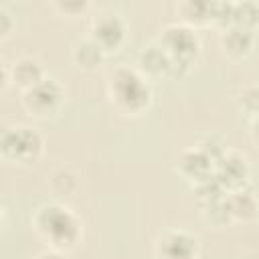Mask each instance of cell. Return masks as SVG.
<instances>
[{"label":"cell","mask_w":259,"mask_h":259,"mask_svg":"<svg viewBox=\"0 0 259 259\" xmlns=\"http://www.w3.org/2000/svg\"><path fill=\"white\" fill-rule=\"evenodd\" d=\"M34 259H67V257L63 255V251H55V249H49V251H42V253H38Z\"/></svg>","instance_id":"cell-19"},{"label":"cell","mask_w":259,"mask_h":259,"mask_svg":"<svg viewBox=\"0 0 259 259\" xmlns=\"http://www.w3.org/2000/svg\"><path fill=\"white\" fill-rule=\"evenodd\" d=\"M241 26L253 30L259 24V6L255 2H233L231 26Z\"/></svg>","instance_id":"cell-16"},{"label":"cell","mask_w":259,"mask_h":259,"mask_svg":"<svg viewBox=\"0 0 259 259\" xmlns=\"http://www.w3.org/2000/svg\"><path fill=\"white\" fill-rule=\"evenodd\" d=\"M253 130H251V136H253V140L259 144V115L257 117H253V125H251Z\"/></svg>","instance_id":"cell-21"},{"label":"cell","mask_w":259,"mask_h":259,"mask_svg":"<svg viewBox=\"0 0 259 259\" xmlns=\"http://www.w3.org/2000/svg\"><path fill=\"white\" fill-rule=\"evenodd\" d=\"M158 259H196L198 257V239L182 229L166 231L156 243Z\"/></svg>","instance_id":"cell-7"},{"label":"cell","mask_w":259,"mask_h":259,"mask_svg":"<svg viewBox=\"0 0 259 259\" xmlns=\"http://www.w3.org/2000/svg\"><path fill=\"white\" fill-rule=\"evenodd\" d=\"M221 45L229 57L241 59L251 53V49L255 45V34L249 28H241V26L233 24L221 32Z\"/></svg>","instance_id":"cell-12"},{"label":"cell","mask_w":259,"mask_h":259,"mask_svg":"<svg viewBox=\"0 0 259 259\" xmlns=\"http://www.w3.org/2000/svg\"><path fill=\"white\" fill-rule=\"evenodd\" d=\"M0 150L4 160L14 164H34L42 154V138L28 125H12L2 132Z\"/></svg>","instance_id":"cell-4"},{"label":"cell","mask_w":259,"mask_h":259,"mask_svg":"<svg viewBox=\"0 0 259 259\" xmlns=\"http://www.w3.org/2000/svg\"><path fill=\"white\" fill-rule=\"evenodd\" d=\"M4 79H10L24 93L45 79V71L34 57H20L10 67H4Z\"/></svg>","instance_id":"cell-10"},{"label":"cell","mask_w":259,"mask_h":259,"mask_svg":"<svg viewBox=\"0 0 259 259\" xmlns=\"http://www.w3.org/2000/svg\"><path fill=\"white\" fill-rule=\"evenodd\" d=\"M73 59H75V63H77L81 69L91 71V69H95L97 65H101V61L105 59V53H103V49L89 36V38L81 40V42L75 47Z\"/></svg>","instance_id":"cell-14"},{"label":"cell","mask_w":259,"mask_h":259,"mask_svg":"<svg viewBox=\"0 0 259 259\" xmlns=\"http://www.w3.org/2000/svg\"><path fill=\"white\" fill-rule=\"evenodd\" d=\"M227 204H229V210H231L233 219L251 221L259 214V196H255L247 188L227 192Z\"/></svg>","instance_id":"cell-13"},{"label":"cell","mask_w":259,"mask_h":259,"mask_svg":"<svg viewBox=\"0 0 259 259\" xmlns=\"http://www.w3.org/2000/svg\"><path fill=\"white\" fill-rule=\"evenodd\" d=\"M214 178L229 192L245 188V182L249 178L247 158L243 154H239V152H225L214 162Z\"/></svg>","instance_id":"cell-8"},{"label":"cell","mask_w":259,"mask_h":259,"mask_svg":"<svg viewBox=\"0 0 259 259\" xmlns=\"http://www.w3.org/2000/svg\"><path fill=\"white\" fill-rule=\"evenodd\" d=\"M107 93L111 103L130 115H138L144 109H148L152 101V89L146 81V77L132 67H117L107 77Z\"/></svg>","instance_id":"cell-2"},{"label":"cell","mask_w":259,"mask_h":259,"mask_svg":"<svg viewBox=\"0 0 259 259\" xmlns=\"http://www.w3.org/2000/svg\"><path fill=\"white\" fill-rule=\"evenodd\" d=\"M166 53L172 59L170 77H182L190 69L196 53H198V36L192 32V28L184 24H170L164 28L160 40H158Z\"/></svg>","instance_id":"cell-3"},{"label":"cell","mask_w":259,"mask_h":259,"mask_svg":"<svg viewBox=\"0 0 259 259\" xmlns=\"http://www.w3.org/2000/svg\"><path fill=\"white\" fill-rule=\"evenodd\" d=\"M57 8H63L65 12H73V10H75V12H83V10L87 8V4H85V2H81V4H79V2H77V4L65 2V4H57Z\"/></svg>","instance_id":"cell-18"},{"label":"cell","mask_w":259,"mask_h":259,"mask_svg":"<svg viewBox=\"0 0 259 259\" xmlns=\"http://www.w3.org/2000/svg\"><path fill=\"white\" fill-rule=\"evenodd\" d=\"M178 168L180 174L186 180H192L196 186L214 176V160L208 154H204L200 148L182 152L178 158Z\"/></svg>","instance_id":"cell-9"},{"label":"cell","mask_w":259,"mask_h":259,"mask_svg":"<svg viewBox=\"0 0 259 259\" xmlns=\"http://www.w3.org/2000/svg\"><path fill=\"white\" fill-rule=\"evenodd\" d=\"M138 65H140V73L148 75V77H162V75H170L172 69V59L166 53V49L160 42H152L148 47H144L138 55Z\"/></svg>","instance_id":"cell-11"},{"label":"cell","mask_w":259,"mask_h":259,"mask_svg":"<svg viewBox=\"0 0 259 259\" xmlns=\"http://www.w3.org/2000/svg\"><path fill=\"white\" fill-rule=\"evenodd\" d=\"M239 107L251 117L259 115V85H249L239 93Z\"/></svg>","instance_id":"cell-17"},{"label":"cell","mask_w":259,"mask_h":259,"mask_svg":"<svg viewBox=\"0 0 259 259\" xmlns=\"http://www.w3.org/2000/svg\"><path fill=\"white\" fill-rule=\"evenodd\" d=\"M0 18L4 20V28H2V34L6 36V34H8V30H10V26H8V20H10V14L6 12V8H0Z\"/></svg>","instance_id":"cell-20"},{"label":"cell","mask_w":259,"mask_h":259,"mask_svg":"<svg viewBox=\"0 0 259 259\" xmlns=\"http://www.w3.org/2000/svg\"><path fill=\"white\" fill-rule=\"evenodd\" d=\"M91 38L103 49V53H115L127 38V24L119 14L105 12L95 18L91 26Z\"/></svg>","instance_id":"cell-6"},{"label":"cell","mask_w":259,"mask_h":259,"mask_svg":"<svg viewBox=\"0 0 259 259\" xmlns=\"http://www.w3.org/2000/svg\"><path fill=\"white\" fill-rule=\"evenodd\" d=\"M32 223L36 233L55 251H69L81 239V221L65 204H59V202L42 204L34 212Z\"/></svg>","instance_id":"cell-1"},{"label":"cell","mask_w":259,"mask_h":259,"mask_svg":"<svg viewBox=\"0 0 259 259\" xmlns=\"http://www.w3.org/2000/svg\"><path fill=\"white\" fill-rule=\"evenodd\" d=\"M65 95H67V91H65V87L57 79L45 77L32 89H28V91L22 93V105L32 115L49 117V115L57 113L63 107Z\"/></svg>","instance_id":"cell-5"},{"label":"cell","mask_w":259,"mask_h":259,"mask_svg":"<svg viewBox=\"0 0 259 259\" xmlns=\"http://www.w3.org/2000/svg\"><path fill=\"white\" fill-rule=\"evenodd\" d=\"M178 12L188 24H206L212 22V2H182Z\"/></svg>","instance_id":"cell-15"}]
</instances>
